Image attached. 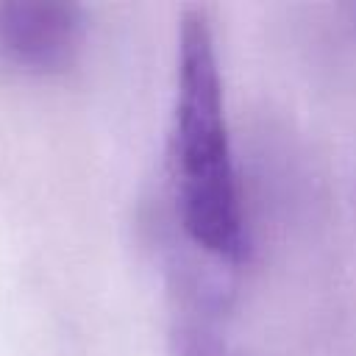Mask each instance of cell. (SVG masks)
I'll return each instance as SVG.
<instances>
[{
	"label": "cell",
	"mask_w": 356,
	"mask_h": 356,
	"mask_svg": "<svg viewBox=\"0 0 356 356\" xmlns=\"http://www.w3.org/2000/svg\"><path fill=\"white\" fill-rule=\"evenodd\" d=\"M167 172L172 214L184 239L217 264H239L248 253L245 203L225 114L217 36L203 6L184 8L178 19Z\"/></svg>",
	"instance_id": "obj_1"
},
{
	"label": "cell",
	"mask_w": 356,
	"mask_h": 356,
	"mask_svg": "<svg viewBox=\"0 0 356 356\" xmlns=\"http://www.w3.org/2000/svg\"><path fill=\"white\" fill-rule=\"evenodd\" d=\"M86 36L83 8L58 0L0 3V61L28 75H56L75 64Z\"/></svg>",
	"instance_id": "obj_2"
},
{
	"label": "cell",
	"mask_w": 356,
	"mask_h": 356,
	"mask_svg": "<svg viewBox=\"0 0 356 356\" xmlns=\"http://www.w3.org/2000/svg\"><path fill=\"white\" fill-rule=\"evenodd\" d=\"M172 356H228L203 320H181L172 331Z\"/></svg>",
	"instance_id": "obj_3"
}]
</instances>
